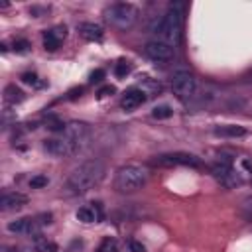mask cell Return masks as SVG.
<instances>
[{
    "instance_id": "obj_17",
    "label": "cell",
    "mask_w": 252,
    "mask_h": 252,
    "mask_svg": "<svg viewBox=\"0 0 252 252\" xmlns=\"http://www.w3.org/2000/svg\"><path fill=\"white\" fill-rule=\"evenodd\" d=\"M215 134H219V136H230V138H238V136H244V134H246V130H244L242 126L228 124V126L215 128Z\"/></svg>"
},
{
    "instance_id": "obj_11",
    "label": "cell",
    "mask_w": 252,
    "mask_h": 252,
    "mask_svg": "<svg viewBox=\"0 0 252 252\" xmlns=\"http://www.w3.org/2000/svg\"><path fill=\"white\" fill-rule=\"evenodd\" d=\"M8 230L14 234H24V236H39V224L33 219H18L8 222Z\"/></svg>"
},
{
    "instance_id": "obj_10",
    "label": "cell",
    "mask_w": 252,
    "mask_h": 252,
    "mask_svg": "<svg viewBox=\"0 0 252 252\" xmlns=\"http://www.w3.org/2000/svg\"><path fill=\"white\" fill-rule=\"evenodd\" d=\"M43 150H45L49 156H53V158H63V156H71V154H75L73 146L67 142L65 136L45 140V142H43Z\"/></svg>"
},
{
    "instance_id": "obj_9",
    "label": "cell",
    "mask_w": 252,
    "mask_h": 252,
    "mask_svg": "<svg viewBox=\"0 0 252 252\" xmlns=\"http://www.w3.org/2000/svg\"><path fill=\"white\" fill-rule=\"evenodd\" d=\"M144 49H146V55H148L150 59L159 61V63L173 59V53H175V47H173V45H169V43H165V41H159V39L148 41Z\"/></svg>"
},
{
    "instance_id": "obj_25",
    "label": "cell",
    "mask_w": 252,
    "mask_h": 252,
    "mask_svg": "<svg viewBox=\"0 0 252 252\" xmlns=\"http://www.w3.org/2000/svg\"><path fill=\"white\" fill-rule=\"evenodd\" d=\"M102 79H104V71L102 69H96V71L91 73V83H100Z\"/></svg>"
},
{
    "instance_id": "obj_21",
    "label": "cell",
    "mask_w": 252,
    "mask_h": 252,
    "mask_svg": "<svg viewBox=\"0 0 252 252\" xmlns=\"http://www.w3.org/2000/svg\"><path fill=\"white\" fill-rule=\"evenodd\" d=\"M47 183H49V179H47L45 175H35V177H32V179H30V187H32V189L45 187Z\"/></svg>"
},
{
    "instance_id": "obj_4",
    "label": "cell",
    "mask_w": 252,
    "mask_h": 252,
    "mask_svg": "<svg viewBox=\"0 0 252 252\" xmlns=\"http://www.w3.org/2000/svg\"><path fill=\"white\" fill-rule=\"evenodd\" d=\"M106 22L116 28V30H130L136 20H138V10L136 6L128 4V2H116L106 10Z\"/></svg>"
},
{
    "instance_id": "obj_2",
    "label": "cell",
    "mask_w": 252,
    "mask_h": 252,
    "mask_svg": "<svg viewBox=\"0 0 252 252\" xmlns=\"http://www.w3.org/2000/svg\"><path fill=\"white\" fill-rule=\"evenodd\" d=\"M181 22H183V4L181 2L169 4L167 12L159 18V22L154 28L158 39L175 47L179 43V37H181Z\"/></svg>"
},
{
    "instance_id": "obj_14",
    "label": "cell",
    "mask_w": 252,
    "mask_h": 252,
    "mask_svg": "<svg viewBox=\"0 0 252 252\" xmlns=\"http://www.w3.org/2000/svg\"><path fill=\"white\" fill-rule=\"evenodd\" d=\"M28 197L22 193H4L0 205H2V211H16V209H22Z\"/></svg>"
},
{
    "instance_id": "obj_23",
    "label": "cell",
    "mask_w": 252,
    "mask_h": 252,
    "mask_svg": "<svg viewBox=\"0 0 252 252\" xmlns=\"http://www.w3.org/2000/svg\"><path fill=\"white\" fill-rule=\"evenodd\" d=\"M28 47H30V43H28L26 39H20V41H16V43H14V49H16L18 53H26V51H28Z\"/></svg>"
},
{
    "instance_id": "obj_7",
    "label": "cell",
    "mask_w": 252,
    "mask_h": 252,
    "mask_svg": "<svg viewBox=\"0 0 252 252\" xmlns=\"http://www.w3.org/2000/svg\"><path fill=\"white\" fill-rule=\"evenodd\" d=\"M156 165H189V167H201V159L195 154H185V152H171V154H161L154 159Z\"/></svg>"
},
{
    "instance_id": "obj_20",
    "label": "cell",
    "mask_w": 252,
    "mask_h": 252,
    "mask_svg": "<svg viewBox=\"0 0 252 252\" xmlns=\"http://www.w3.org/2000/svg\"><path fill=\"white\" fill-rule=\"evenodd\" d=\"M96 252H118V244L114 238H104L100 246L96 248Z\"/></svg>"
},
{
    "instance_id": "obj_19",
    "label": "cell",
    "mask_w": 252,
    "mask_h": 252,
    "mask_svg": "<svg viewBox=\"0 0 252 252\" xmlns=\"http://www.w3.org/2000/svg\"><path fill=\"white\" fill-rule=\"evenodd\" d=\"M152 116L158 118V120H163V118H171L173 116V108L169 104H159V106H154L152 108Z\"/></svg>"
},
{
    "instance_id": "obj_24",
    "label": "cell",
    "mask_w": 252,
    "mask_h": 252,
    "mask_svg": "<svg viewBox=\"0 0 252 252\" xmlns=\"http://www.w3.org/2000/svg\"><path fill=\"white\" fill-rule=\"evenodd\" d=\"M128 248H130V252H146L144 244L142 242H136V240H130L128 242Z\"/></svg>"
},
{
    "instance_id": "obj_3",
    "label": "cell",
    "mask_w": 252,
    "mask_h": 252,
    "mask_svg": "<svg viewBox=\"0 0 252 252\" xmlns=\"http://www.w3.org/2000/svg\"><path fill=\"white\" fill-rule=\"evenodd\" d=\"M148 181V169L138 163H126L116 171L114 185L120 193H136Z\"/></svg>"
},
{
    "instance_id": "obj_22",
    "label": "cell",
    "mask_w": 252,
    "mask_h": 252,
    "mask_svg": "<svg viewBox=\"0 0 252 252\" xmlns=\"http://www.w3.org/2000/svg\"><path fill=\"white\" fill-rule=\"evenodd\" d=\"M114 73H116V77H126L128 73H130V67L126 65V63H116V69H114Z\"/></svg>"
},
{
    "instance_id": "obj_5",
    "label": "cell",
    "mask_w": 252,
    "mask_h": 252,
    "mask_svg": "<svg viewBox=\"0 0 252 252\" xmlns=\"http://www.w3.org/2000/svg\"><path fill=\"white\" fill-rule=\"evenodd\" d=\"M195 87H197V81H195L193 73H189L185 69H179V71L173 73L171 91L179 100H189L193 96V93H195Z\"/></svg>"
},
{
    "instance_id": "obj_16",
    "label": "cell",
    "mask_w": 252,
    "mask_h": 252,
    "mask_svg": "<svg viewBox=\"0 0 252 252\" xmlns=\"http://www.w3.org/2000/svg\"><path fill=\"white\" fill-rule=\"evenodd\" d=\"M100 209H98V205H94V207H81L79 211H77V219L81 220V222H96V220H100Z\"/></svg>"
},
{
    "instance_id": "obj_26",
    "label": "cell",
    "mask_w": 252,
    "mask_h": 252,
    "mask_svg": "<svg viewBox=\"0 0 252 252\" xmlns=\"http://www.w3.org/2000/svg\"><path fill=\"white\" fill-rule=\"evenodd\" d=\"M22 81L28 83V85H37V77H35L33 73H24V75H22Z\"/></svg>"
},
{
    "instance_id": "obj_27",
    "label": "cell",
    "mask_w": 252,
    "mask_h": 252,
    "mask_svg": "<svg viewBox=\"0 0 252 252\" xmlns=\"http://www.w3.org/2000/svg\"><path fill=\"white\" fill-rule=\"evenodd\" d=\"M112 93H114V87H110V85H108V87H102V89L98 91L100 96H106V94H112Z\"/></svg>"
},
{
    "instance_id": "obj_6",
    "label": "cell",
    "mask_w": 252,
    "mask_h": 252,
    "mask_svg": "<svg viewBox=\"0 0 252 252\" xmlns=\"http://www.w3.org/2000/svg\"><path fill=\"white\" fill-rule=\"evenodd\" d=\"M63 136L67 138V142L73 146V150L77 152V150H81L85 144H87V140H89V136H91V130H89V126L85 124V122H69L65 128H63Z\"/></svg>"
},
{
    "instance_id": "obj_12",
    "label": "cell",
    "mask_w": 252,
    "mask_h": 252,
    "mask_svg": "<svg viewBox=\"0 0 252 252\" xmlns=\"http://www.w3.org/2000/svg\"><path fill=\"white\" fill-rule=\"evenodd\" d=\"M146 102V91L144 89H130V91H126L124 93V96H122V102H120V106L124 108V110H134V108H138V106H142Z\"/></svg>"
},
{
    "instance_id": "obj_15",
    "label": "cell",
    "mask_w": 252,
    "mask_h": 252,
    "mask_svg": "<svg viewBox=\"0 0 252 252\" xmlns=\"http://www.w3.org/2000/svg\"><path fill=\"white\" fill-rule=\"evenodd\" d=\"M77 30H79V33H81L85 39H89V41H98V39H102V28H100L98 24L83 22V24L77 26Z\"/></svg>"
},
{
    "instance_id": "obj_18",
    "label": "cell",
    "mask_w": 252,
    "mask_h": 252,
    "mask_svg": "<svg viewBox=\"0 0 252 252\" xmlns=\"http://www.w3.org/2000/svg\"><path fill=\"white\" fill-rule=\"evenodd\" d=\"M4 98H6V102L16 104V102H22V100H24V93H22L20 89H16L14 85H8V87L4 89Z\"/></svg>"
},
{
    "instance_id": "obj_1",
    "label": "cell",
    "mask_w": 252,
    "mask_h": 252,
    "mask_svg": "<svg viewBox=\"0 0 252 252\" xmlns=\"http://www.w3.org/2000/svg\"><path fill=\"white\" fill-rule=\"evenodd\" d=\"M102 175H104V165L98 159H87L69 173L65 181V193L83 195L89 189H93L102 179Z\"/></svg>"
},
{
    "instance_id": "obj_13",
    "label": "cell",
    "mask_w": 252,
    "mask_h": 252,
    "mask_svg": "<svg viewBox=\"0 0 252 252\" xmlns=\"http://www.w3.org/2000/svg\"><path fill=\"white\" fill-rule=\"evenodd\" d=\"M63 37H65V28H53L43 33V47L47 51H55L61 45Z\"/></svg>"
},
{
    "instance_id": "obj_8",
    "label": "cell",
    "mask_w": 252,
    "mask_h": 252,
    "mask_svg": "<svg viewBox=\"0 0 252 252\" xmlns=\"http://www.w3.org/2000/svg\"><path fill=\"white\" fill-rule=\"evenodd\" d=\"M213 175H215V179H217L222 187H226V189H234V187H238V185L242 183L240 175L234 171V167H232L228 161H219V163H215V165H213Z\"/></svg>"
}]
</instances>
